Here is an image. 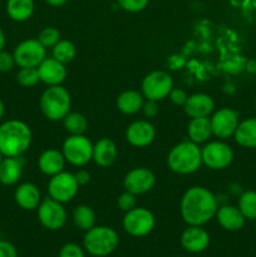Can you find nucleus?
I'll return each mask as SVG.
<instances>
[{
  "label": "nucleus",
  "instance_id": "1",
  "mask_svg": "<svg viewBox=\"0 0 256 257\" xmlns=\"http://www.w3.org/2000/svg\"><path fill=\"white\" fill-rule=\"evenodd\" d=\"M217 200L205 187L188 188L181 200V216L188 226H203L217 212Z\"/></svg>",
  "mask_w": 256,
  "mask_h": 257
},
{
  "label": "nucleus",
  "instance_id": "2",
  "mask_svg": "<svg viewBox=\"0 0 256 257\" xmlns=\"http://www.w3.org/2000/svg\"><path fill=\"white\" fill-rule=\"evenodd\" d=\"M32 131L27 123L10 119L0 124V152L4 157H19L32 143Z\"/></svg>",
  "mask_w": 256,
  "mask_h": 257
},
{
  "label": "nucleus",
  "instance_id": "3",
  "mask_svg": "<svg viewBox=\"0 0 256 257\" xmlns=\"http://www.w3.org/2000/svg\"><path fill=\"white\" fill-rule=\"evenodd\" d=\"M167 165L171 171L178 175L196 172L202 165L201 150L192 141L178 143L168 153Z\"/></svg>",
  "mask_w": 256,
  "mask_h": 257
},
{
  "label": "nucleus",
  "instance_id": "4",
  "mask_svg": "<svg viewBox=\"0 0 256 257\" xmlns=\"http://www.w3.org/2000/svg\"><path fill=\"white\" fill-rule=\"evenodd\" d=\"M119 243V236L112 227L107 226H94L85 231L83 238L84 250L90 256L105 257L114 252Z\"/></svg>",
  "mask_w": 256,
  "mask_h": 257
},
{
  "label": "nucleus",
  "instance_id": "5",
  "mask_svg": "<svg viewBox=\"0 0 256 257\" xmlns=\"http://www.w3.org/2000/svg\"><path fill=\"white\" fill-rule=\"evenodd\" d=\"M70 94L62 85H50L40 97V109L49 120H60L70 112Z\"/></svg>",
  "mask_w": 256,
  "mask_h": 257
},
{
  "label": "nucleus",
  "instance_id": "6",
  "mask_svg": "<svg viewBox=\"0 0 256 257\" xmlns=\"http://www.w3.org/2000/svg\"><path fill=\"white\" fill-rule=\"evenodd\" d=\"M63 156L73 166H84L93 158V145L85 136L70 135L63 143Z\"/></svg>",
  "mask_w": 256,
  "mask_h": 257
},
{
  "label": "nucleus",
  "instance_id": "7",
  "mask_svg": "<svg viewBox=\"0 0 256 257\" xmlns=\"http://www.w3.org/2000/svg\"><path fill=\"white\" fill-rule=\"evenodd\" d=\"M155 216L145 207H135L125 212L123 217V228L133 237H143L155 228Z\"/></svg>",
  "mask_w": 256,
  "mask_h": 257
},
{
  "label": "nucleus",
  "instance_id": "8",
  "mask_svg": "<svg viewBox=\"0 0 256 257\" xmlns=\"http://www.w3.org/2000/svg\"><path fill=\"white\" fill-rule=\"evenodd\" d=\"M173 88V80L168 73L163 70H155L143 78V97L150 100H162L168 97Z\"/></svg>",
  "mask_w": 256,
  "mask_h": 257
},
{
  "label": "nucleus",
  "instance_id": "9",
  "mask_svg": "<svg viewBox=\"0 0 256 257\" xmlns=\"http://www.w3.org/2000/svg\"><path fill=\"white\" fill-rule=\"evenodd\" d=\"M78 185L75 176L70 172H62L52 176L48 183V193L49 197L60 203L73 200L78 192Z\"/></svg>",
  "mask_w": 256,
  "mask_h": 257
},
{
  "label": "nucleus",
  "instance_id": "10",
  "mask_svg": "<svg viewBox=\"0 0 256 257\" xmlns=\"http://www.w3.org/2000/svg\"><path fill=\"white\" fill-rule=\"evenodd\" d=\"M38 220L48 230H60L67 222V211L62 203L47 197L38 206Z\"/></svg>",
  "mask_w": 256,
  "mask_h": 257
},
{
  "label": "nucleus",
  "instance_id": "11",
  "mask_svg": "<svg viewBox=\"0 0 256 257\" xmlns=\"http://www.w3.org/2000/svg\"><path fill=\"white\" fill-rule=\"evenodd\" d=\"M13 57L20 68H38L45 59V48L38 39L23 40L14 49Z\"/></svg>",
  "mask_w": 256,
  "mask_h": 257
},
{
  "label": "nucleus",
  "instance_id": "12",
  "mask_svg": "<svg viewBox=\"0 0 256 257\" xmlns=\"http://www.w3.org/2000/svg\"><path fill=\"white\" fill-rule=\"evenodd\" d=\"M202 163H205L211 170H223L232 163L233 151L225 142L215 141L201 150Z\"/></svg>",
  "mask_w": 256,
  "mask_h": 257
},
{
  "label": "nucleus",
  "instance_id": "13",
  "mask_svg": "<svg viewBox=\"0 0 256 257\" xmlns=\"http://www.w3.org/2000/svg\"><path fill=\"white\" fill-rule=\"evenodd\" d=\"M211 120L212 135L218 138H228L235 135V131L238 125V112L231 108H221L213 113Z\"/></svg>",
  "mask_w": 256,
  "mask_h": 257
},
{
  "label": "nucleus",
  "instance_id": "14",
  "mask_svg": "<svg viewBox=\"0 0 256 257\" xmlns=\"http://www.w3.org/2000/svg\"><path fill=\"white\" fill-rule=\"evenodd\" d=\"M156 183V177L151 170L146 167H137L131 170L125 175L123 186L125 191L133 195H143L153 188Z\"/></svg>",
  "mask_w": 256,
  "mask_h": 257
},
{
  "label": "nucleus",
  "instance_id": "15",
  "mask_svg": "<svg viewBox=\"0 0 256 257\" xmlns=\"http://www.w3.org/2000/svg\"><path fill=\"white\" fill-rule=\"evenodd\" d=\"M181 245L191 253H200L210 245V235L202 226H188L181 235Z\"/></svg>",
  "mask_w": 256,
  "mask_h": 257
},
{
  "label": "nucleus",
  "instance_id": "16",
  "mask_svg": "<svg viewBox=\"0 0 256 257\" xmlns=\"http://www.w3.org/2000/svg\"><path fill=\"white\" fill-rule=\"evenodd\" d=\"M156 137V130L148 120H136L128 125L125 138L133 147H147Z\"/></svg>",
  "mask_w": 256,
  "mask_h": 257
},
{
  "label": "nucleus",
  "instance_id": "17",
  "mask_svg": "<svg viewBox=\"0 0 256 257\" xmlns=\"http://www.w3.org/2000/svg\"><path fill=\"white\" fill-rule=\"evenodd\" d=\"M38 73L43 83L50 85H60L67 78V68L65 64L58 62L54 58H45L38 65Z\"/></svg>",
  "mask_w": 256,
  "mask_h": 257
},
{
  "label": "nucleus",
  "instance_id": "18",
  "mask_svg": "<svg viewBox=\"0 0 256 257\" xmlns=\"http://www.w3.org/2000/svg\"><path fill=\"white\" fill-rule=\"evenodd\" d=\"M215 108L213 99L205 93H196L190 95L186 100L183 109L186 114L191 118L208 117Z\"/></svg>",
  "mask_w": 256,
  "mask_h": 257
},
{
  "label": "nucleus",
  "instance_id": "19",
  "mask_svg": "<svg viewBox=\"0 0 256 257\" xmlns=\"http://www.w3.org/2000/svg\"><path fill=\"white\" fill-rule=\"evenodd\" d=\"M216 218H217L218 225L226 231L241 230L245 225L246 220L242 213H241V211L238 210V207L231 205H226L217 208Z\"/></svg>",
  "mask_w": 256,
  "mask_h": 257
},
{
  "label": "nucleus",
  "instance_id": "20",
  "mask_svg": "<svg viewBox=\"0 0 256 257\" xmlns=\"http://www.w3.org/2000/svg\"><path fill=\"white\" fill-rule=\"evenodd\" d=\"M15 202L18 203L20 208L27 211H32L38 208L39 203L42 202V197H40V191L35 185L30 182L22 183L18 186L14 193Z\"/></svg>",
  "mask_w": 256,
  "mask_h": 257
},
{
  "label": "nucleus",
  "instance_id": "21",
  "mask_svg": "<svg viewBox=\"0 0 256 257\" xmlns=\"http://www.w3.org/2000/svg\"><path fill=\"white\" fill-rule=\"evenodd\" d=\"M117 146L109 138H100L94 146H93V158L95 165L99 167H108L113 165L117 158Z\"/></svg>",
  "mask_w": 256,
  "mask_h": 257
},
{
  "label": "nucleus",
  "instance_id": "22",
  "mask_svg": "<svg viewBox=\"0 0 256 257\" xmlns=\"http://www.w3.org/2000/svg\"><path fill=\"white\" fill-rule=\"evenodd\" d=\"M23 172L22 156L19 157H4L0 162V183L13 186L20 180Z\"/></svg>",
  "mask_w": 256,
  "mask_h": 257
},
{
  "label": "nucleus",
  "instance_id": "23",
  "mask_svg": "<svg viewBox=\"0 0 256 257\" xmlns=\"http://www.w3.org/2000/svg\"><path fill=\"white\" fill-rule=\"evenodd\" d=\"M65 165V158L57 150H47L38 158V167L44 175L54 176L62 172Z\"/></svg>",
  "mask_w": 256,
  "mask_h": 257
},
{
  "label": "nucleus",
  "instance_id": "24",
  "mask_svg": "<svg viewBox=\"0 0 256 257\" xmlns=\"http://www.w3.org/2000/svg\"><path fill=\"white\" fill-rule=\"evenodd\" d=\"M233 137L241 147L256 148V118H247L238 123Z\"/></svg>",
  "mask_w": 256,
  "mask_h": 257
},
{
  "label": "nucleus",
  "instance_id": "25",
  "mask_svg": "<svg viewBox=\"0 0 256 257\" xmlns=\"http://www.w3.org/2000/svg\"><path fill=\"white\" fill-rule=\"evenodd\" d=\"M145 103V97L137 90H125L117 98V108L124 114H135L140 112Z\"/></svg>",
  "mask_w": 256,
  "mask_h": 257
},
{
  "label": "nucleus",
  "instance_id": "26",
  "mask_svg": "<svg viewBox=\"0 0 256 257\" xmlns=\"http://www.w3.org/2000/svg\"><path fill=\"white\" fill-rule=\"evenodd\" d=\"M188 137L196 145L206 142L212 135V128H211V120L208 117L192 118L188 123Z\"/></svg>",
  "mask_w": 256,
  "mask_h": 257
},
{
  "label": "nucleus",
  "instance_id": "27",
  "mask_svg": "<svg viewBox=\"0 0 256 257\" xmlns=\"http://www.w3.org/2000/svg\"><path fill=\"white\" fill-rule=\"evenodd\" d=\"M7 13L14 22H25L34 13V0H8Z\"/></svg>",
  "mask_w": 256,
  "mask_h": 257
},
{
  "label": "nucleus",
  "instance_id": "28",
  "mask_svg": "<svg viewBox=\"0 0 256 257\" xmlns=\"http://www.w3.org/2000/svg\"><path fill=\"white\" fill-rule=\"evenodd\" d=\"M73 222L78 228L88 231L95 226V213L89 206L79 205L73 212Z\"/></svg>",
  "mask_w": 256,
  "mask_h": 257
},
{
  "label": "nucleus",
  "instance_id": "29",
  "mask_svg": "<svg viewBox=\"0 0 256 257\" xmlns=\"http://www.w3.org/2000/svg\"><path fill=\"white\" fill-rule=\"evenodd\" d=\"M64 128L70 135H83L88 127L87 118L78 112H69L63 118Z\"/></svg>",
  "mask_w": 256,
  "mask_h": 257
},
{
  "label": "nucleus",
  "instance_id": "30",
  "mask_svg": "<svg viewBox=\"0 0 256 257\" xmlns=\"http://www.w3.org/2000/svg\"><path fill=\"white\" fill-rule=\"evenodd\" d=\"M238 210L246 220H256V192L245 191L238 198Z\"/></svg>",
  "mask_w": 256,
  "mask_h": 257
},
{
  "label": "nucleus",
  "instance_id": "31",
  "mask_svg": "<svg viewBox=\"0 0 256 257\" xmlns=\"http://www.w3.org/2000/svg\"><path fill=\"white\" fill-rule=\"evenodd\" d=\"M75 53H77L75 45L69 40H59L53 47V58L63 64L72 62L75 57Z\"/></svg>",
  "mask_w": 256,
  "mask_h": 257
},
{
  "label": "nucleus",
  "instance_id": "32",
  "mask_svg": "<svg viewBox=\"0 0 256 257\" xmlns=\"http://www.w3.org/2000/svg\"><path fill=\"white\" fill-rule=\"evenodd\" d=\"M17 80L22 87H33L40 80L38 68H20L17 74Z\"/></svg>",
  "mask_w": 256,
  "mask_h": 257
},
{
  "label": "nucleus",
  "instance_id": "33",
  "mask_svg": "<svg viewBox=\"0 0 256 257\" xmlns=\"http://www.w3.org/2000/svg\"><path fill=\"white\" fill-rule=\"evenodd\" d=\"M38 40H39L40 44H42L45 49H47V48H53L60 40V32L54 27L44 28V29L39 33Z\"/></svg>",
  "mask_w": 256,
  "mask_h": 257
},
{
  "label": "nucleus",
  "instance_id": "34",
  "mask_svg": "<svg viewBox=\"0 0 256 257\" xmlns=\"http://www.w3.org/2000/svg\"><path fill=\"white\" fill-rule=\"evenodd\" d=\"M150 0H117L118 5L123 10L130 13H138L142 12L147 8Z\"/></svg>",
  "mask_w": 256,
  "mask_h": 257
},
{
  "label": "nucleus",
  "instance_id": "35",
  "mask_svg": "<svg viewBox=\"0 0 256 257\" xmlns=\"http://www.w3.org/2000/svg\"><path fill=\"white\" fill-rule=\"evenodd\" d=\"M58 257H85L84 250L74 242H68L62 246Z\"/></svg>",
  "mask_w": 256,
  "mask_h": 257
},
{
  "label": "nucleus",
  "instance_id": "36",
  "mask_svg": "<svg viewBox=\"0 0 256 257\" xmlns=\"http://www.w3.org/2000/svg\"><path fill=\"white\" fill-rule=\"evenodd\" d=\"M136 205H137L136 195L128 192V191H125L124 193H122V195L119 196V198H118V207H119L122 211H124V212H128V211L133 210V208L136 207Z\"/></svg>",
  "mask_w": 256,
  "mask_h": 257
},
{
  "label": "nucleus",
  "instance_id": "37",
  "mask_svg": "<svg viewBox=\"0 0 256 257\" xmlns=\"http://www.w3.org/2000/svg\"><path fill=\"white\" fill-rule=\"evenodd\" d=\"M15 60L13 54L2 50L0 52V72L2 73H8L14 68Z\"/></svg>",
  "mask_w": 256,
  "mask_h": 257
},
{
  "label": "nucleus",
  "instance_id": "38",
  "mask_svg": "<svg viewBox=\"0 0 256 257\" xmlns=\"http://www.w3.org/2000/svg\"><path fill=\"white\" fill-rule=\"evenodd\" d=\"M168 97H170L171 102H172L173 104L182 105V107L185 105L186 100H187V98H188L185 90L177 89V88H172V90L170 92Z\"/></svg>",
  "mask_w": 256,
  "mask_h": 257
},
{
  "label": "nucleus",
  "instance_id": "39",
  "mask_svg": "<svg viewBox=\"0 0 256 257\" xmlns=\"http://www.w3.org/2000/svg\"><path fill=\"white\" fill-rule=\"evenodd\" d=\"M0 257H18V251L12 242L0 240Z\"/></svg>",
  "mask_w": 256,
  "mask_h": 257
},
{
  "label": "nucleus",
  "instance_id": "40",
  "mask_svg": "<svg viewBox=\"0 0 256 257\" xmlns=\"http://www.w3.org/2000/svg\"><path fill=\"white\" fill-rule=\"evenodd\" d=\"M143 113H145L146 117L148 118H153L157 115L158 113V105H157V102L156 100H150L147 99V102L143 103Z\"/></svg>",
  "mask_w": 256,
  "mask_h": 257
},
{
  "label": "nucleus",
  "instance_id": "41",
  "mask_svg": "<svg viewBox=\"0 0 256 257\" xmlns=\"http://www.w3.org/2000/svg\"><path fill=\"white\" fill-rule=\"evenodd\" d=\"M74 176H75V180H77L78 185H79V186L87 185V183L89 182V180H90L89 172H88V171H85V170L78 171V172L75 173Z\"/></svg>",
  "mask_w": 256,
  "mask_h": 257
},
{
  "label": "nucleus",
  "instance_id": "42",
  "mask_svg": "<svg viewBox=\"0 0 256 257\" xmlns=\"http://www.w3.org/2000/svg\"><path fill=\"white\" fill-rule=\"evenodd\" d=\"M45 2L49 5H52V7H62V5H64L68 0H45Z\"/></svg>",
  "mask_w": 256,
  "mask_h": 257
},
{
  "label": "nucleus",
  "instance_id": "43",
  "mask_svg": "<svg viewBox=\"0 0 256 257\" xmlns=\"http://www.w3.org/2000/svg\"><path fill=\"white\" fill-rule=\"evenodd\" d=\"M4 47H5V34L4 32H3L2 28H0V52L4 50Z\"/></svg>",
  "mask_w": 256,
  "mask_h": 257
},
{
  "label": "nucleus",
  "instance_id": "44",
  "mask_svg": "<svg viewBox=\"0 0 256 257\" xmlns=\"http://www.w3.org/2000/svg\"><path fill=\"white\" fill-rule=\"evenodd\" d=\"M4 113H5L4 103H3L2 98H0V120H2V119H3V117H4Z\"/></svg>",
  "mask_w": 256,
  "mask_h": 257
},
{
  "label": "nucleus",
  "instance_id": "45",
  "mask_svg": "<svg viewBox=\"0 0 256 257\" xmlns=\"http://www.w3.org/2000/svg\"><path fill=\"white\" fill-rule=\"evenodd\" d=\"M3 158H4V156H3L2 152H0V162H2V161H3Z\"/></svg>",
  "mask_w": 256,
  "mask_h": 257
}]
</instances>
